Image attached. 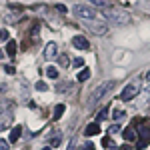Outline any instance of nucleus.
Wrapping results in <instances>:
<instances>
[{"label":"nucleus","mask_w":150,"mask_h":150,"mask_svg":"<svg viewBox=\"0 0 150 150\" xmlns=\"http://www.w3.org/2000/svg\"><path fill=\"white\" fill-rule=\"evenodd\" d=\"M134 126H138V136L140 140L136 142V150H142L150 144V122L140 118V120H134Z\"/></svg>","instance_id":"1"},{"label":"nucleus","mask_w":150,"mask_h":150,"mask_svg":"<svg viewBox=\"0 0 150 150\" xmlns=\"http://www.w3.org/2000/svg\"><path fill=\"white\" fill-rule=\"evenodd\" d=\"M104 16L110 20V22H116V24H126L130 22V16H128V12L120 10V8H112V6H106L104 8Z\"/></svg>","instance_id":"2"},{"label":"nucleus","mask_w":150,"mask_h":150,"mask_svg":"<svg viewBox=\"0 0 150 150\" xmlns=\"http://www.w3.org/2000/svg\"><path fill=\"white\" fill-rule=\"evenodd\" d=\"M110 90H112V82H102V84H100V86H98V88H96V90L90 94L88 104H90V106H94L96 102H100V100H102V98H104L108 92H110Z\"/></svg>","instance_id":"3"},{"label":"nucleus","mask_w":150,"mask_h":150,"mask_svg":"<svg viewBox=\"0 0 150 150\" xmlns=\"http://www.w3.org/2000/svg\"><path fill=\"white\" fill-rule=\"evenodd\" d=\"M138 92H140V86H138V84H128V86L122 88V92H120V100L128 102V100H132Z\"/></svg>","instance_id":"4"},{"label":"nucleus","mask_w":150,"mask_h":150,"mask_svg":"<svg viewBox=\"0 0 150 150\" xmlns=\"http://www.w3.org/2000/svg\"><path fill=\"white\" fill-rule=\"evenodd\" d=\"M86 28H88L90 32H94V34H106V30H108L106 22H100V20H96V18L88 20V22H86Z\"/></svg>","instance_id":"5"},{"label":"nucleus","mask_w":150,"mask_h":150,"mask_svg":"<svg viewBox=\"0 0 150 150\" xmlns=\"http://www.w3.org/2000/svg\"><path fill=\"white\" fill-rule=\"evenodd\" d=\"M74 14L80 16V18H86V20H92L96 16V10L92 6H74Z\"/></svg>","instance_id":"6"},{"label":"nucleus","mask_w":150,"mask_h":150,"mask_svg":"<svg viewBox=\"0 0 150 150\" xmlns=\"http://www.w3.org/2000/svg\"><path fill=\"white\" fill-rule=\"evenodd\" d=\"M72 46L78 48V50H88L90 48V42H88V38H84V36H74L72 38Z\"/></svg>","instance_id":"7"},{"label":"nucleus","mask_w":150,"mask_h":150,"mask_svg":"<svg viewBox=\"0 0 150 150\" xmlns=\"http://www.w3.org/2000/svg\"><path fill=\"white\" fill-rule=\"evenodd\" d=\"M56 56H58V46H56V42H48L46 48H44V58H46V60H54Z\"/></svg>","instance_id":"8"},{"label":"nucleus","mask_w":150,"mask_h":150,"mask_svg":"<svg viewBox=\"0 0 150 150\" xmlns=\"http://www.w3.org/2000/svg\"><path fill=\"white\" fill-rule=\"evenodd\" d=\"M84 134H86V136H96V134H100V124H98V122H90L88 126L84 128Z\"/></svg>","instance_id":"9"},{"label":"nucleus","mask_w":150,"mask_h":150,"mask_svg":"<svg viewBox=\"0 0 150 150\" xmlns=\"http://www.w3.org/2000/svg\"><path fill=\"white\" fill-rule=\"evenodd\" d=\"M20 132H22V126H14L12 128V132H10V136H8V142H16V140L20 138Z\"/></svg>","instance_id":"10"},{"label":"nucleus","mask_w":150,"mask_h":150,"mask_svg":"<svg viewBox=\"0 0 150 150\" xmlns=\"http://www.w3.org/2000/svg\"><path fill=\"white\" fill-rule=\"evenodd\" d=\"M122 136H124V140H128V142H130V140L136 138V132H134V128H132V126H128V128H124Z\"/></svg>","instance_id":"11"},{"label":"nucleus","mask_w":150,"mask_h":150,"mask_svg":"<svg viewBox=\"0 0 150 150\" xmlns=\"http://www.w3.org/2000/svg\"><path fill=\"white\" fill-rule=\"evenodd\" d=\"M6 54H10V56L16 54V42H14V40H8V42H6Z\"/></svg>","instance_id":"12"},{"label":"nucleus","mask_w":150,"mask_h":150,"mask_svg":"<svg viewBox=\"0 0 150 150\" xmlns=\"http://www.w3.org/2000/svg\"><path fill=\"white\" fill-rule=\"evenodd\" d=\"M102 146H104V148H112V150H118V148H116V144H114V140L110 138V136H106V138H102Z\"/></svg>","instance_id":"13"},{"label":"nucleus","mask_w":150,"mask_h":150,"mask_svg":"<svg viewBox=\"0 0 150 150\" xmlns=\"http://www.w3.org/2000/svg\"><path fill=\"white\" fill-rule=\"evenodd\" d=\"M46 76H48V78H52V80H56V78H58V68L48 66V68H46Z\"/></svg>","instance_id":"14"},{"label":"nucleus","mask_w":150,"mask_h":150,"mask_svg":"<svg viewBox=\"0 0 150 150\" xmlns=\"http://www.w3.org/2000/svg\"><path fill=\"white\" fill-rule=\"evenodd\" d=\"M88 78H90V70H82L78 74V82H86Z\"/></svg>","instance_id":"15"},{"label":"nucleus","mask_w":150,"mask_h":150,"mask_svg":"<svg viewBox=\"0 0 150 150\" xmlns=\"http://www.w3.org/2000/svg\"><path fill=\"white\" fill-rule=\"evenodd\" d=\"M62 114H64V104H58L56 108H54V118L58 120V118H60Z\"/></svg>","instance_id":"16"},{"label":"nucleus","mask_w":150,"mask_h":150,"mask_svg":"<svg viewBox=\"0 0 150 150\" xmlns=\"http://www.w3.org/2000/svg\"><path fill=\"white\" fill-rule=\"evenodd\" d=\"M112 118H114V120H122V118H124V110L116 108L114 112H112Z\"/></svg>","instance_id":"17"},{"label":"nucleus","mask_w":150,"mask_h":150,"mask_svg":"<svg viewBox=\"0 0 150 150\" xmlns=\"http://www.w3.org/2000/svg\"><path fill=\"white\" fill-rule=\"evenodd\" d=\"M90 4H94V6H100L102 10L108 6V2H106V0H90Z\"/></svg>","instance_id":"18"},{"label":"nucleus","mask_w":150,"mask_h":150,"mask_svg":"<svg viewBox=\"0 0 150 150\" xmlns=\"http://www.w3.org/2000/svg\"><path fill=\"white\" fill-rule=\"evenodd\" d=\"M0 42H8V30L0 28Z\"/></svg>","instance_id":"19"},{"label":"nucleus","mask_w":150,"mask_h":150,"mask_svg":"<svg viewBox=\"0 0 150 150\" xmlns=\"http://www.w3.org/2000/svg\"><path fill=\"white\" fill-rule=\"evenodd\" d=\"M46 88H48V86H46V84H44V82H42V80H40V82H38V84H36V90H40V92H44Z\"/></svg>","instance_id":"20"},{"label":"nucleus","mask_w":150,"mask_h":150,"mask_svg":"<svg viewBox=\"0 0 150 150\" xmlns=\"http://www.w3.org/2000/svg\"><path fill=\"white\" fill-rule=\"evenodd\" d=\"M98 122H102V120H106V110H100L98 112V118H96Z\"/></svg>","instance_id":"21"},{"label":"nucleus","mask_w":150,"mask_h":150,"mask_svg":"<svg viewBox=\"0 0 150 150\" xmlns=\"http://www.w3.org/2000/svg\"><path fill=\"white\" fill-rule=\"evenodd\" d=\"M0 150H8V142L6 140H0Z\"/></svg>","instance_id":"22"},{"label":"nucleus","mask_w":150,"mask_h":150,"mask_svg":"<svg viewBox=\"0 0 150 150\" xmlns=\"http://www.w3.org/2000/svg\"><path fill=\"white\" fill-rule=\"evenodd\" d=\"M6 72H8V74H14V72H16V68H14V66H10V64H8V66H6Z\"/></svg>","instance_id":"23"},{"label":"nucleus","mask_w":150,"mask_h":150,"mask_svg":"<svg viewBox=\"0 0 150 150\" xmlns=\"http://www.w3.org/2000/svg\"><path fill=\"white\" fill-rule=\"evenodd\" d=\"M82 64H84L82 58H74V66H82Z\"/></svg>","instance_id":"24"},{"label":"nucleus","mask_w":150,"mask_h":150,"mask_svg":"<svg viewBox=\"0 0 150 150\" xmlns=\"http://www.w3.org/2000/svg\"><path fill=\"white\" fill-rule=\"evenodd\" d=\"M56 10H60V12H66V6H64V4H56Z\"/></svg>","instance_id":"25"},{"label":"nucleus","mask_w":150,"mask_h":150,"mask_svg":"<svg viewBox=\"0 0 150 150\" xmlns=\"http://www.w3.org/2000/svg\"><path fill=\"white\" fill-rule=\"evenodd\" d=\"M118 130H120L118 126H110V130H108V132H110V134H114V132H118Z\"/></svg>","instance_id":"26"},{"label":"nucleus","mask_w":150,"mask_h":150,"mask_svg":"<svg viewBox=\"0 0 150 150\" xmlns=\"http://www.w3.org/2000/svg\"><path fill=\"white\" fill-rule=\"evenodd\" d=\"M2 56H4V52H2V50H0V60H2Z\"/></svg>","instance_id":"27"},{"label":"nucleus","mask_w":150,"mask_h":150,"mask_svg":"<svg viewBox=\"0 0 150 150\" xmlns=\"http://www.w3.org/2000/svg\"><path fill=\"white\" fill-rule=\"evenodd\" d=\"M42 150H52V148H50V146H46V148H42Z\"/></svg>","instance_id":"28"},{"label":"nucleus","mask_w":150,"mask_h":150,"mask_svg":"<svg viewBox=\"0 0 150 150\" xmlns=\"http://www.w3.org/2000/svg\"><path fill=\"white\" fill-rule=\"evenodd\" d=\"M146 78H148V80H150V72H148V74H146Z\"/></svg>","instance_id":"29"}]
</instances>
